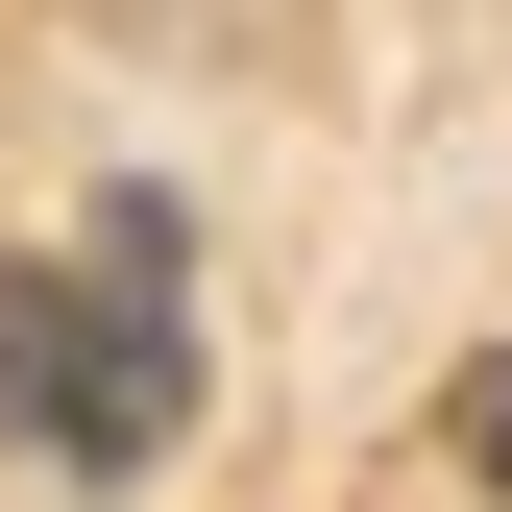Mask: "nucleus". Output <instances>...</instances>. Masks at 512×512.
<instances>
[{"mask_svg": "<svg viewBox=\"0 0 512 512\" xmlns=\"http://www.w3.org/2000/svg\"><path fill=\"white\" fill-rule=\"evenodd\" d=\"M0 439L74 488H147L196 439V317H171V196H98L74 269H0Z\"/></svg>", "mask_w": 512, "mask_h": 512, "instance_id": "1", "label": "nucleus"}, {"mask_svg": "<svg viewBox=\"0 0 512 512\" xmlns=\"http://www.w3.org/2000/svg\"><path fill=\"white\" fill-rule=\"evenodd\" d=\"M488 488H512V366H488Z\"/></svg>", "mask_w": 512, "mask_h": 512, "instance_id": "2", "label": "nucleus"}]
</instances>
